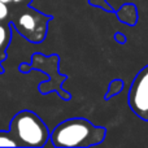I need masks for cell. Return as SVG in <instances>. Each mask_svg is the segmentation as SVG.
Segmentation results:
<instances>
[{
	"mask_svg": "<svg viewBox=\"0 0 148 148\" xmlns=\"http://www.w3.org/2000/svg\"><path fill=\"white\" fill-rule=\"evenodd\" d=\"M3 3H10V1H13V0H1Z\"/></svg>",
	"mask_w": 148,
	"mask_h": 148,
	"instance_id": "cell-8",
	"label": "cell"
},
{
	"mask_svg": "<svg viewBox=\"0 0 148 148\" xmlns=\"http://www.w3.org/2000/svg\"><path fill=\"white\" fill-rule=\"evenodd\" d=\"M129 100L134 112L148 120V68L142 70L134 81Z\"/></svg>",
	"mask_w": 148,
	"mask_h": 148,
	"instance_id": "cell-3",
	"label": "cell"
},
{
	"mask_svg": "<svg viewBox=\"0 0 148 148\" xmlns=\"http://www.w3.org/2000/svg\"><path fill=\"white\" fill-rule=\"evenodd\" d=\"M0 21H1V20H0Z\"/></svg>",
	"mask_w": 148,
	"mask_h": 148,
	"instance_id": "cell-10",
	"label": "cell"
},
{
	"mask_svg": "<svg viewBox=\"0 0 148 148\" xmlns=\"http://www.w3.org/2000/svg\"><path fill=\"white\" fill-rule=\"evenodd\" d=\"M16 146H18L17 142H14L8 135L0 134V147H16Z\"/></svg>",
	"mask_w": 148,
	"mask_h": 148,
	"instance_id": "cell-5",
	"label": "cell"
},
{
	"mask_svg": "<svg viewBox=\"0 0 148 148\" xmlns=\"http://www.w3.org/2000/svg\"><path fill=\"white\" fill-rule=\"evenodd\" d=\"M18 27L26 34L33 38V34H38L44 31V23L39 21V17L33 12L23 13L18 18Z\"/></svg>",
	"mask_w": 148,
	"mask_h": 148,
	"instance_id": "cell-4",
	"label": "cell"
},
{
	"mask_svg": "<svg viewBox=\"0 0 148 148\" xmlns=\"http://www.w3.org/2000/svg\"><path fill=\"white\" fill-rule=\"evenodd\" d=\"M104 136L103 129H96L83 120L64 122L55 130L52 142L57 147H84L100 142Z\"/></svg>",
	"mask_w": 148,
	"mask_h": 148,
	"instance_id": "cell-1",
	"label": "cell"
},
{
	"mask_svg": "<svg viewBox=\"0 0 148 148\" xmlns=\"http://www.w3.org/2000/svg\"><path fill=\"white\" fill-rule=\"evenodd\" d=\"M8 16V8H7V3H3L0 0V20H4Z\"/></svg>",
	"mask_w": 148,
	"mask_h": 148,
	"instance_id": "cell-7",
	"label": "cell"
},
{
	"mask_svg": "<svg viewBox=\"0 0 148 148\" xmlns=\"http://www.w3.org/2000/svg\"><path fill=\"white\" fill-rule=\"evenodd\" d=\"M14 3H20V1H22V0H13Z\"/></svg>",
	"mask_w": 148,
	"mask_h": 148,
	"instance_id": "cell-9",
	"label": "cell"
},
{
	"mask_svg": "<svg viewBox=\"0 0 148 148\" xmlns=\"http://www.w3.org/2000/svg\"><path fill=\"white\" fill-rule=\"evenodd\" d=\"M12 134L17 139L18 146L40 147L46 143L48 133L44 123L34 113L22 112L13 120L10 126Z\"/></svg>",
	"mask_w": 148,
	"mask_h": 148,
	"instance_id": "cell-2",
	"label": "cell"
},
{
	"mask_svg": "<svg viewBox=\"0 0 148 148\" xmlns=\"http://www.w3.org/2000/svg\"><path fill=\"white\" fill-rule=\"evenodd\" d=\"M8 39H9V34H8V30L4 27V26L0 25V49H3L8 43Z\"/></svg>",
	"mask_w": 148,
	"mask_h": 148,
	"instance_id": "cell-6",
	"label": "cell"
}]
</instances>
